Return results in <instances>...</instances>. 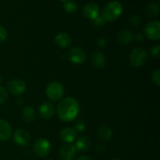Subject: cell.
Instances as JSON below:
<instances>
[{
    "mask_svg": "<svg viewBox=\"0 0 160 160\" xmlns=\"http://www.w3.org/2000/svg\"><path fill=\"white\" fill-rule=\"evenodd\" d=\"M80 106L78 102L72 97H67L60 101L57 107L59 118L64 122L73 121L78 116Z\"/></svg>",
    "mask_w": 160,
    "mask_h": 160,
    "instance_id": "obj_1",
    "label": "cell"
},
{
    "mask_svg": "<svg viewBox=\"0 0 160 160\" xmlns=\"http://www.w3.org/2000/svg\"><path fill=\"white\" fill-rule=\"evenodd\" d=\"M123 12V6L118 1H112L106 4L102 10V17L105 21L112 22L117 20Z\"/></svg>",
    "mask_w": 160,
    "mask_h": 160,
    "instance_id": "obj_2",
    "label": "cell"
},
{
    "mask_svg": "<svg viewBox=\"0 0 160 160\" xmlns=\"http://www.w3.org/2000/svg\"><path fill=\"white\" fill-rule=\"evenodd\" d=\"M148 60V54L142 48H134L129 55V62L134 67H141Z\"/></svg>",
    "mask_w": 160,
    "mask_h": 160,
    "instance_id": "obj_3",
    "label": "cell"
},
{
    "mask_svg": "<svg viewBox=\"0 0 160 160\" xmlns=\"http://www.w3.org/2000/svg\"><path fill=\"white\" fill-rule=\"evenodd\" d=\"M45 93L46 96L52 101H59L64 95V88L60 83L54 81L47 85Z\"/></svg>",
    "mask_w": 160,
    "mask_h": 160,
    "instance_id": "obj_4",
    "label": "cell"
},
{
    "mask_svg": "<svg viewBox=\"0 0 160 160\" xmlns=\"http://www.w3.org/2000/svg\"><path fill=\"white\" fill-rule=\"evenodd\" d=\"M144 32L150 40L159 41L160 39V23L158 20L148 22L145 25Z\"/></svg>",
    "mask_w": 160,
    "mask_h": 160,
    "instance_id": "obj_5",
    "label": "cell"
},
{
    "mask_svg": "<svg viewBox=\"0 0 160 160\" xmlns=\"http://www.w3.org/2000/svg\"><path fill=\"white\" fill-rule=\"evenodd\" d=\"M33 149H34V152L38 156L45 157L49 154L51 151V144L47 139L41 138L34 142Z\"/></svg>",
    "mask_w": 160,
    "mask_h": 160,
    "instance_id": "obj_6",
    "label": "cell"
},
{
    "mask_svg": "<svg viewBox=\"0 0 160 160\" xmlns=\"http://www.w3.org/2000/svg\"><path fill=\"white\" fill-rule=\"evenodd\" d=\"M69 60L74 64H82L85 62L86 52L80 47H73L67 52Z\"/></svg>",
    "mask_w": 160,
    "mask_h": 160,
    "instance_id": "obj_7",
    "label": "cell"
},
{
    "mask_svg": "<svg viewBox=\"0 0 160 160\" xmlns=\"http://www.w3.org/2000/svg\"><path fill=\"white\" fill-rule=\"evenodd\" d=\"M26 84L21 79H12L7 84V89L12 95H21L26 90Z\"/></svg>",
    "mask_w": 160,
    "mask_h": 160,
    "instance_id": "obj_8",
    "label": "cell"
},
{
    "mask_svg": "<svg viewBox=\"0 0 160 160\" xmlns=\"http://www.w3.org/2000/svg\"><path fill=\"white\" fill-rule=\"evenodd\" d=\"M77 150L75 145L72 144H64L59 148V157L62 160H73L77 154Z\"/></svg>",
    "mask_w": 160,
    "mask_h": 160,
    "instance_id": "obj_9",
    "label": "cell"
},
{
    "mask_svg": "<svg viewBox=\"0 0 160 160\" xmlns=\"http://www.w3.org/2000/svg\"><path fill=\"white\" fill-rule=\"evenodd\" d=\"M14 142L20 146H27L31 142V136L29 133L23 129H19L14 132L12 136Z\"/></svg>",
    "mask_w": 160,
    "mask_h": 160,
    "instance_id": "obj_10",
    "label": "cell"
},
{
    "mask_svg": "<svg viewBox=\"0 0 160 160\" xmlns=\"http://www.w3.org/2000/svg\"><path fill=\"white\" fill-rule=\"evenodd\" d=\"M83 14L90 20H95L99 16V7L95 2H88L83 7Z\"/></svg>",
    "mask_w": 160,
    "mask_h": 160,
    "instance_id": "obj_11",
    "label": "cell"
},
{
    "mask_svg": "<svg viewBox=\"0 0 160 160\" xmlns=\"http://www.w3.org/2000/svg\"><path fill=\"white\" fill-rule=\"evenodd\" d=\"M55 114V107L52 103L44 102L39 107V115L44 120L51 119Z\"/></svg>",
    "mask_w": 160,
    "mask_h": 160,
    "instance_id": "obj_12",
    "label": "cell"
},
{
    "mask_svg": "<svg viewBox=\"0 0 160 160\" xmlns=\"http://www.w3.org/2000/svg\"><path fill=\"white\" fill-rule=\"evenodd\" d=\"M92 65L96 69L104 68L106 63V59L105 55L101 52H94L91 56Z\"/></svg>",
    "mask_w": 160,
    "mask_h": 160,
    "instance_id": "obj_13",
    "label": "cell"
},
{
    "mask_svg": "<svg viewBox=\"0 0 160 160\" xmlns=\"http://www.w3.org/2000/svg\"><path fill=\"white\" fill-rule=\"evenodd\" d=\"M55 42L59 47L62 48H68L72 44V39L68 34L64 32L59 33L55 37Z\"/></svg>",
    "mask_w": 160,
    "mask_h": 160,
    "instance_id": "obj_14",
    "label": "cell"
},
{
    "mask_svg": "<svg viewBox=\"0 0 160 160\" xmlns=\"http://www.w3.org/2000/svg\"><path fill=\"white\" fill-rule=\"evenodd\" d=\"M12 135V128L9 123L3 120H0V142L9 140Z\"/></svg>",
    "mask_w": 160,
    "mask_h": 160,
    "instance_id": "obj_15",
    "label": "cell"
},
{
    "mask_svg": "<svg viewBox=\"0 0 160 160\" xmlns=\"http://www.w3.org/2000/svg\"><path fill=\"white\" fill-rule=\"evenodd\" d=\"M134 38V33L129 29H123L118 34V42L121 45H127L131 43Z\"/></svg>",
    "mask_w": 160,
    "mask_h": 160,
    "instance_id": "obj_16",
    "label": "cell"
},
{
    "mask_svg": "<svg viewBox=\"0 0 160 160\" xmlns=\"http://www.w3.org/2000/svg\"><path fill=\"white\" fill-rule=\"evenodd\" d=\"M77 135L78 134L76 131L71 128H64L60 133V138L62 141L67 144H71L72 142H74L75 139L77 138Z\"/></svg>",
    "mask_w": 160,
    "mask_h": 160,
    "instance_id": "obj_17",
    "label": "cell"
},
{
    "mask_svg": "<svg viewBox=\"0 0 160 160\" xmlns=\"http://www.w3.org/2000/svg\"><path fill=\"white\" fill-rule=\"evenodd\" d=\"M91 145H92L91 139L87 136H82V137L79 138L78 140L77 141L75 147H76L78 151L85 152L90 148Z\"/></svg>",
    "mask_w": 160,
    "mask_h": 160,
    "instance_id": "obj_18",
    "label": "cell"
},
{
    "mask_svg": "<svg viewBox=\"0 0 160 160\" xmlns=\"http://www.w3.org/2000/svg\"><path fill=\"white\" fill-rule=\"evenodd\" d=\"M98 135L102 140L109 141L112 139V136H113V132H112V130L110 128L102 125V126L98 128Z\"/></svg>",
    "mask_w": 160,
    "mask_h": 160,
    "instance_id": "obj_19",
    "label": "cell"
},
{
    "mask_svg": "<svg viewBox=\"0 0 160 160\" xmlns=\"http://www.w3.org/2000/svg\"><path fill=\"white\" fill-rule=\"evenodd\" d=\"M35 111H34V108L32 106H26L24 109H23L22 112V117H23V120L27 123H31L35 120Z\"/></svg>",
    "mask_w": 160,
    "mask_h": 160,
    "instance_id": "obj_20",
    "label": "cell"
},
{
    "mask_svg": "<svg viewBox=\"0 0 160 160\" xmlns=\"http://www.w3.org/2000/svg\"><path fill=\"white\" fill-rule=\"evenodd\" d=\"M159 6L156 2H149L145 8V13L148 17H155L159 14Z\"/></svg>",
    "mask_w": 160,
    "mask_h": 160,
    "instance_id": "obj_21",
    "label": "cell"
},
{
    "mask_svg": "<svg viewBox=\"0 0 160 160\" xmlns=\"http://www.w3.org/2000/svg\"><path fill=\"white\" fill-rule=\"evenodd\" d=\"M63 8L65 11L70 13H73L78 10V6L74 2L71 0H66L63 3Z\"/></svg>",
    "mask_w": 160,
    "mask_h": 160,
    "instance_id": "obj_22",
    "label": "cell"
},
{
    "mask_svg": "<svg viewBox=\"0 0 160 160\" xmlns=\"http://www.w3.org/2000/svg\"><path fill=\"white\" fill-rule=\"evenodd\" d=\"M152 82L156 84V86L160 85V70L159 69H156L154 70L152 75Z\"/></svg>",
    "mask_w": 160,
    "mask_h": 160,
    "instance_id": "obj_23",
    "label": "cell"
},
{
    "mask_svg": "<svg viewBox=\"0 0 160 160\" xmlns=\"http://www.w3.org/2000/svg\"><path fill=\"white\" fill-rule=\"evenodd\" d=\"M74 131H76L77 134L78 133H82L83 131H84V129H85V123H84V121L83 120H78V122L76 123V124H75L74 126Z\"/></svg>",
    "mask_w": 160,
    "mask_h": 160,
    "instance_id": "obj_24",
    "label": "cell"
},
{
    "mask_svg": "<svg viewBox=\"0 0 160 160\" xmlns=\"http://www.w3.org/2000/svg\"><path fill=\"white\" fill-rule=\"evenodd\" d=\"M130 23H131V26H133L134 28H138L140 26L141 23V20L137 15H132L130 17Z\"/></svg>",
    "mask_w": 160,
    "mask_h": 160,
    "instance_id": "obj_25",
    "label": "cell"
},
{
    "mask_svg": "<svg viewBox=\"0 0 160 160\" xmlns=\"http://www.w3.org/2000/svg\"><path fill=\"white\" fill-rule=\"evenodd\" d=\"M8 98V94L6 89L0 85V105L4 103Z\"/></svg>",
    "mask_w": 160,
    "mask_h": 160,
    "instance_id": "obj_26",
    "label": "cell"
},
{
    "mask_svg": "<svg viewBox=\"0 0 160 160\" xmlns=\"http://www.w3.org/2000/svg\"><path fill=\"white\" fill-rule=\"evenodd\" d=\"M6 38H7V31L4 27L0 25V43L5 42Z\"/></svg>",
    "mask_w": 160,
    "mask_h": 160,
    "instance_id": "obj_27",
    "label": "cell"
},
{
    "mask_svg": "<svg viewBox=\"0 0 160 160\" xmlns=\"http://www.w3.org/2000/svg\"><path fill=\"white\" fill-rule=\"evenodd\" d=\"M152 55L153 57L155 58H159V53H160V45H156L155 46L152 47L151 50Z\"/></svg>",
    "mask_w": 160,
    "mask_h": 160,
    "instance_id": "obj_28",
    "label": "cell"
},
{
    "mask_svg": "<svg viewBox=\"0 0 160 160\" xmlns=\"http://www.w3.org/2000/svg\"><path fill=\"white\" fill-rule=\"evenodd\" d=\"M105 22L106 21H105L104 19L102 17V16H98V17H97L95 20H93V23H95L96 26H102L105 23Z\"/></svg>",
    "mask_w": 160,
    "mask_h": 160,
    "instance_id": "obj_29",
    "label": "cell"
},
{
    "mask_svg": "<svg viewBox=\"0 0 160 160\" xmlns=\"http://www.w3.org/2000/svg\"><path fill=\"white\" fill-rule=\"evenodd\" d=\"M135 38L137 39L138 41H142V40H143V34H141V33H138V34L136 35Z\"/></svg>",
    "mask_w": 160,
    "mask_h": 160,
    "instance_id": "obj_30",
    "label": "cell"
},
{
    "mask_svg": "<svg viewBox=\"0 0 160 160\" xmlns=\"http://www.w3.org/2000/svg\"><path fill=\"white\" fill-rule=\"evenodd\" d=\"M77 160H92V159H91L90 157H88V156H81V157H79Z\"/></svg>",
    "mask_w": 160,
    "mask_h": 160,
    "instance_id": "obj_31",
    "label": "cell"
},
{
    "mask_svg": "<svg viewBox=\"0 0 160 160\" xmlns=\"http://www.w3.org/2000/svg\"><path fill=\"white\" fill-rule=\"evenodd\" d=\"M2 81V78H1V76H0V82H1Z\"/></svg>",
    "mask_w": 160,
    "mask_h": 160,
    "instance_id": "obj_32",
    "label": "cell"
},
{
    "mask_svg": "<svg viewBox=\"0 0 160 160\" xmlns=\"http://www.w3.org/2000/svg\"><path fill=\"white\" fill-rule=\"evenodd\" d=\"M112 160H119V159H112Z\"/></svg>",
    "mask_w": 160,
    "mask_h": 160,
    "instance_id": "obj_33",
    "label": "cell"
},
{
    "mask_svg": "<svg viewBox=\"0 0 160 160\" xmlns=\"http://www.w3.org/2000/svg\"><path fill=\"white\" fill-rule=\"evenodd\" d=\"M61 1H63V2H65V1H66V0H61Z\"/></svg>",
    "mask_w": 160,
    "mask_h": 160,
    "instance_id": "obj_34",
    "label": "cell"
},
{
    "mask_svg": "<svg viewBox=\"0 0 160 160\" xmlns=\"http://www.w3.org/2000/svg\"><path fill=\"white\" fill-rule=\"evenodd\" d=\"M49 160H52V159H49Z\"/></svg>",
    "mask_w": 160,
    "mask_h": 160,
    "instance_id": "obj_35",
    "label": "cell"
}]
</instances>
